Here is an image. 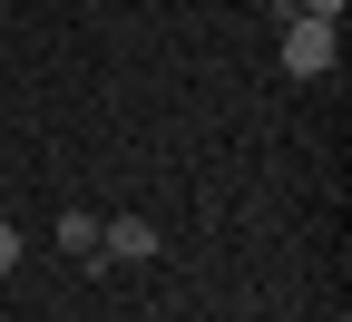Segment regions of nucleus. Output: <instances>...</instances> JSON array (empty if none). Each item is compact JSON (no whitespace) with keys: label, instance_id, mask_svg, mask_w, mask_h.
<instances>
[{"label":"nucleus","instance_id":"2","mask_svg":"<svg viewBox=\"0 0 352 322\" xmlns=\"http://www.w3.org/2000/svg\"><path fill=\"white\" fill-rule=\"evenodd\" d=\"M157 244H166V235H157L147 215H108V225H98V254H118V264H147Z\"/></svg>","mask_w":352,"mask_h":322},{"label":"nucleus","instance_id":"5","mask_svg":"<svg viewBox=\"0 0 352 322\" xmlns=\"http://www.w3.org/2000/svg\"><path fill=\"white\" fill-rule=\"evenodd\" d=\"M20 264V225H0V273H10Z\"/></svg>","mask_w":352,"mask_h":322},{"label":"nucleus","instance_id":"1","mask_svg":"<svg viewBox=\"0 0 352 322\" xmlns=\"http://www.w3.org/2000/svg\"><path fill=\"white\" fill-rule=\"evenodd\" d=\"M333 59H342L333 20H284V78H333Z\"/></svg>","mask_w":352,"mask_h":322},{"label":"nucleus","instance_id":"3","mask_svg":"<svg viewBox=\"0 0 352 322\" xmlns=\"http://www.w3.org/2000/svg\"><path fill=\"white\" fill-rule=\"evenodd\" d=\"M59 254H78V264L98 254V215H78V205H69V215H59Z\"/></svg>","mask_w":352,"mask_h":322},{"label":"nucleus","instance_id":"4","mask_svg":"<svg viewBox=\"0 0 352 322\" xmlns=\"http://www.w3.org/2000/svg\"><path fill=\"white\" fill-rule=\"evenodd\" d=\"M342 10L352 0H294V20H333V30H342Z\"/></svg>","mask_w":352,"mask_h":322}]
</instances>
